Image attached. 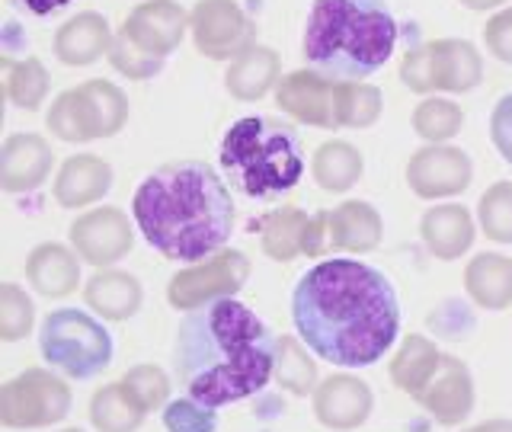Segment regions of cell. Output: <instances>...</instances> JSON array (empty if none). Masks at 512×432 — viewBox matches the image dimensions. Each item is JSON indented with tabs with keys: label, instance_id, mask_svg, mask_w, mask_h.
Listing matches in <instances>:
<instances>
[{
	"label": "cell",
	"instance_id": "b9f144b4",
	"mask_svg": "<svg viewBox=\"0 0 512 432\" xmlns=\"http://www.w3.org/2000/svg\"><path fill=\"white\" fill-rule=\"evenodd\" d=\"M464 432H512V420H484Z\"/></svg>",
	"mask_w": 512,
	"mask_h": 432
},
{
	"label": "cell",
	"instance_id": "d6986e66",
	"mask_svg": "<svg viewBox=\"0 0 512 432\" xmlns=\"http://www.w3.org/2000/svg\"><path fill=\"white\" fill-rule=\"evenodd\" d=\"M55 154L42 135H10L0 148V186L7 192H32L52 173Z\"/></svg>",
	"mask_w": 512,
	"mask_h": 432
},
{
	"label": "cell",
	"instance_id": "7c38bea8",
	"mask_svg": "<svg viewBox=\"0 0 512 432\" xmlns=\"http://www.w3.org/2000/svg\"><path fill=\"white\" fill-rule=\"evenodd\" d=\"M384 221L372 202L349 199L327 212H317L304 234V256L327 253H368L381 244Z\"/></svg>",
	"mask_w": 512,
	"mask_h": 432
},
{
	"label": "cell",
	"instance_id": "d4e9b609",
	"mask_svg": "<svg viewBox=\"0 0 512 432\" xmlns=\"http://www.w3.org/2000/svg\"><path fill=\"white\" fill-rule=\"evenodd\" d=\"M464 292L484 311H506L512 304V260L503 253H477L464 266Z\"/></svg>",
	"mask_w": 512,
	"mask_h": 432
},
{
	"label": "cell",
	"instance_id": "5b68a950",
	"mask_svg": "<svg viewBox=\"0 0 512 432\" xmlns=\"http://www.w3.org/2000/svg\"><path fill=\"white\" fill-rule=\"evenodd\" d=\"M221 167L253 199L295 189L304 173V148L288 122L269 116L237 119L221 141Z\"/></svg>",
	"mask_w": 512,
	"mask_h": 432
},
{
	"label": "cell",
	"instance_id": "ee69618b",
	"mask_svg": "<svg viewBox=\"0 0 512 432\" xmlns=\"http://www.w3.org/2000/svg\"><path fill=\"white\" fill-rule=\"evenodd\" d=\"M61 432H84V429H61Z\"/></svg>",
	"mask_w": 512,
	"mask_h": 432
},
{
	"label": "cell",
	"instance_id": "44dd1931",
	"mask_svg": "<svg viewBox=\"0 0 512 432\" xmlns=\"http://www.w3.org/2000/svg\"><path fill=\"white\" fill-rule=\"evenodd\" d=\"M84 301L96 317L122 324V320L135 317L141 311L144 292L132 272L106 266V269H96L84 282Z\"/></svg>",
	"mask_w": 512,
	"mask_h": 432
},
{
	"label": "cell",
	"instance_id": "f1b7e54d",
	"mask_svg": "<svg viewBox=\"0 0 512 432\" xmlns=\"http://www.w3.org/2000/svg\"><path fill=\"white\" fill-rule=\"evenodd\" d=\"M365 160L349 141H324L311 157V176L324 192H346L362 180Z\"/></svg>",
	"mask_w": 512,
	"mask_h": 432
},
{
	"label": "cell",
	"instance_id": "4dcf8cb0",
	"mask_svg": "<svg viewBox=\"0 0 512 432\" xmlns=\"http://www.w3.org/2000/svg\"><path fill=\"white\" fill-rule=\"evenodd\" d=\"M279 388L295 394V397H308L317 391V362L311 359V349L301 346L295 336H282L279 352H276V375Z\"/></svg>",
	"mask_w": 512,
	"mask_h": 432
},
{
	"label": "cell",
	"instance_id": "8992f818",
	"mask_svg": "<svg viewBox=\"0 0 512 432\" xmlns=\"http://www.w3.org/2000/svg\"><path fill=\"white\" fill-rule=\"evenodd\" d=\"M276 103L285 116L311 128H368L381 116V90L365 80H336L314 68L279 80Z\"/></svg>",
	"mask_w": 512,
	"mask_h": 432
},
{
	"label": "cell",
	"instance_id": "4fadbf2b",
	"mask_svg": "<svg viewBox=\"0 0 512 432\" xmlns=\"http://www.w3.org/2000/svg\"><path fill=\"white\" fill-rule=\"evenodd\" d=\"M196 52L212 61H234L256 45V26L237 0H199L189 13Z\"/></svg>",
	"mask_w": 512,
	"mask_h": 432
},
{
	"label": "cell",
	"instance_id": "30bf717a",
	"mask_svg": "<svg viewBox=\"0 0 512 432\" xmlns=\"http://www.w3.org/2000/svg\"><path fill=\"white\" fill-rule=\"evenodd\" d=\"M71 413V388L48 368H26L0 388V423L7 429H45Z\"/></svg>",
	"mask_w": 512,
	"mask_h": 432
},
{
	"label": "cell",
	"instance_id": "ac0fdd59",
	"mask_svg": "<svg viewBox=\"0 0 512 432\" xmlns=\"http://www.w3.org/2000/svg\"><path fill=\"white\" fill-rule=\"evenodd\" d=\"M122 32L148 55L167 58L189 32V13L176 0H144L128 13Z\"/></svg>",
	"mask_w": 512,
	"mask_h": 432
},
{
	"label": "cell",
	"instance_id": "d590c367",
	"mask_svg": "<svg viewBox=\"0 0 512 432\" xmlns=\"http://www.w3.org/2000/svg\"><path fill=\"white\" fill-rule=\"evenodd\" d=\"M32 324H36V304L20 285L4 282L0 285V340H23V336L32 333Z\"/></svg>",
	"mask_w": 512,
	"mask_h": 432
},
{
	"label": "cell",
	"instance_id": "836d02e7",
	"mask_svg": "<svg viewBox=\"0 0 512 432\" xmlns=\"http://www.w3.org/2000/svg\"><path fill=\"white\" fill-rule=\"evenodd\" d=\"M477 221L493 244H512V183H493L480 196Z\"/></svg>",
	"mask_w": 512,
	"mask_h": 432
},
{
	"label": "cell",
	"instance_id": "83f0119b",
	"mask_svg": "<svg viewBox=\"0 0 512 432\" xmlns=\"http://www.w3.org/2000/svg\"><path fill=\"white\" fill-rule=\"evenodd\" d=\"M311 215H304L301 208L282 205L266 212L253 224V231H260L263 253L276 263H292L295 256H304V234H308Z\"/></svg>",
	"mask_w": 512,
	"mask_h": 432
},
{
	"label": "cell",
	"instance_id": "277c9868",
	"mask_svg": "<svg viewBox=\"0 0 512 432\" xmlns=\"http://www.w3.org/2000/svg\"><path fill=\"white\" fill-rule=\"evenodd\" d=\"M394 45L397 23L384 0H314L301 42L308 68L336 80L375 74Z\"/></svg>",
	"mask_w": 512,
	"mask_h": 432
},
{
	"label": "cell",
	"instance_id": "d6a6232c",
	"mask_svg": "<svg viewBox=\"0 0 512 432\" xmlns=\"http://www.w3.org/2000/svg\"><path fill=\"white\" fill-rule=\"evenodd\" d=\"M7 96L16 109L36 112L48 96V71L39 58L7 61Z\"/></svg>",
	"mask_w": 512,
	"mask_h": 432
},
{
	"label": "cell",
	"instance_id": "cb8c5ba5",
	"mask_svg": "<svg viewBox=\"0 0 512 432\" xmlns=\"http://www.w3.org/2000/svg\"><path fill=\"white\" fill-rule=\"evenodd\" d=\"M112 39L116 36H112L103 13H77L55 32V58L68 68H87V64L109 55Z\"/></svg>",
	"mask_w": 512,
	"mask_h": 432
},
{
	"label": "cell",
	"instance_id": "603a6c76",
	"mask_svg": "<svg viewBox=\"0 0 512 432\" xmlns=\"http://www.w3.org/2000/svg\"><path fill=\"white\" fill-rule=\"evenodd\" d=\"M112 189V167L96 154H74L55 176V202L61 208H84L100 202Z\"/></svg>",
	"mask_w": 512,
	"mask_h": 432
},
{
	"label": "cell",
	"instance_id": "4316f807",
	"mask_svg": "<svg viewBox=\"0 0 512 432\" xmlns=\"http://www.w3.org/2000/svg\"><path fill=\"white\" fill-rule=\"evenodd\" d=\"M442 352L436 349V343L426 340L420 333H410L400 340L397 352L391 356V368L388 375L394 381V388L400 394H407L410 400H416L423 394V388L432 381V375L439 372Z\"/></svg>",
	"mask_w": 512,
	"mask_h": 432
},
{
	"label": "cell",
	"instance_id": "8d00e7d4",
	"mask_svg": "<svg viewBox=\"0 0 512 432\" xmlns=\"http://www.w3.org/2000/svg\"><path fill=\"white\" fill-rule=\"evenodd\" d=\"M106 58H109L112 68H116V71H119L122 77H128V80H148V77H154V74L164 71V61H167V58L148 55L144 48H138L132 39L125 36L122 29L116 32V39H112Z\"/></svg>",
	"mask_w": 512,
	"mask_h": 432
},
{
	"label": "cell",
	"instance_id": "5bb4252c",
	"mask_svg": "<svg viewBox=\"0 0 512 432\" xmlns=\"http://www.w3.org/2000/svg\"><path fill=\"white\" fill-rule=\"evenodd\" d=\"M68 237L80 260L96 269L116 266L135 247L132 221H128V215L116 205H100V208H90L84 215H77L68 228Z\"/></svg>",
	"mask_w": 512,
	"mask_h": 432
},
{
	"label": "cell",
	"instance_id": "484cf974",
	"mask_svg": "<svg viewBox=\"0 0 512 432\" xmlns=\"http://www.w3.org/2000/svg\"><path fill=\"white\" fill-rule=\"evenodd\" d=\"M279 80V55L269 45H250L244 55L228 64L224 90L240 103H253L263 100L272 87H279Z\"/></svg>",
	"mask_w": 512,
	"mask_h": 432
},
{
	"label": "cell",
	"instance_id": "e0dca14e",
	"mask_svg": "<svg viewBox=\"0 0 512 432\" xmlns=\"http://www.w3.org/2000/svg\"><path fill=\"white\" fill-rule=\"evenodd\" d=\"M432 420L439 426H458L471 416L474 410V378L471 368L455 356H445L439 362V372L432 375V381L423 388V394L416 397Z\"/></svg>",
	"mask_w": 512,
	"mask_h": 432
},
{
	"label": "cell",
	"instance_id": "7a4b0ae2",
	"mask_svg": "<svg viewBox=\"0 0 512 432\" xmlns=\"http://www.w3.org/2000/svg\"><path fill=\"white\" fill-rule=\"evenodd\" d=\"M173 352L186 394L218 410L266 388L279 340L247 304L224 298L183 317Z\"/></svg>",
	"mask_w": 512,
	"mask_h": 432
},
{
	"label": "cell",
	"instance_id": "52a82bcc",
	"mask_svg": "<svg viewBox=\"0 0 512 432\" xmlns=\"http://www.w3.org/2000/svg\"><path fill=\"white\" fill-rule=\"evenodd\" d=\"M39 346L48 365L77 381L100 375L112 362L109 330L93 314L77 308H58L48 314L39 330Z\"/></svg>",
	"mask_w": 512,
	"mask_h": 432
},
{
	"label": "cell",
	"instance_id": "7402d4cb",
	"mask_svg": "<svg viewBox=\"0 0 512 432\" xmlns=\"http://www.w3.org/2000/svg\"><path fill=\"white\" fill-rule=\"evenodd\" d=\"M474 218L464 205H432L420 221V237L426 250L442 263L461 260L474 244Z\"/></svg>",
	"mask_w": 512,
	"mask_h": 432
},
{
	"label": "cell",
	"instance_id": "7bdbcfd3",
	"mask_svg": "<svg viewBox=\"0 0 512 432\" xmlns=\"http://www.w3.org/2000/svg\"><path fill=\"white\" fill-rule=\"evenodd\" d=\"M468 10H496V7H506L509 0H461Z\"/></svg>",
	"mask_w": 512,
	"mask_h": 432
},
{
	"label": "cell",
	"instance_id": "74e56055",
	"mask_svg": "<svg viewBox=\"0 0 512 432\" xmlns=\"http://www.w3.org/2000/svg\"><path fill=\"white\" fill-rule=\"evenodd\" d=\"M164 426H167V432H215L218 413H215V407L199 404L196 397L170 400L164 407Z\"/></svg>",
	"mask_w": 512,
	"mask_h": 432
},
{
	"label": "cell",
	"instance_id": "ffe728a7",
	"mask_svg": "<svg viewBox=\"0 0 512 432\" xmlns=\"http://www.w3.org/2000/svg\"><path fill=\"white\" fill-rule=\"evenodd\" d=\"M26 282L36 288L42 298L74 295L80 285L77 250L55 244V240H45V244L32 247V253L26 256Z\"/></svg>",
	"mask_w": 512,
	"mask_h": 432
},
{
	"label": "cell",
	"instance_id": "e575fe53",
	"mask_svg": "<svg viewBox=\"0 0 512 432\" xmlns=\"http://www.w3.org/2000/svg\"><path fill=\"white\" fill-rule=\"evenodd\" d=\"M119 381L144 413L164 410L170 404V378L160 365H135Z\"/></svg>",
	"mask_w": 512,
	"mask_h": 432
},
{
	"label": "cell",
	"instance_id": "9a60e30c",
	"mask_svg": "<svg viewBox=\"0 0 512 432\" xmlns=\"http://www.w3.org/2000/svg\"><path fill=\"white\" fill-rule=\"evenodd\" d=\"M474 180L471 157L452 144H426L407 160V186L426 202L461 196Z\"/></svg>",
	"mask_w": 512,
	"mask_h": 432
},
{
	"label": "cell",
	"instance_id": "f546056e",
	"mask_svg": "<svg viewBox=\"0 0 512 432\" xmlns=\"http://www.w3.org/2000/svg\"><path fill=\"white\" fill-rule=\"evenodd\" d=\"M144 413L132 394L122 388V381L103 384L90 397V423L96 432H138L144 423Z\"/></svg>",
	"mask_w": 512,
	"mask_h": 432
},
{
	"label": "cell",
	"instance_id": "2e32d148",
	"mask_svg": "<svg viewBox=\"0 0 512 432\" xmlns=\"http://www.w3.org/2000/svg\"><path fill=\"white\" fill-rule=\"evenodd\" d=\"M314 397V416L320 426L333 432H352L368 423V416L375 410V394L372 388L349 372H333L317 384Z\"/></svg>",
	"mask_w": 512,
	"mask_h": 432
},
{
	"label": "cell",
	"instance_id": "6da1fadb",
	"mask_svg": "<svg viewBox=\"0 0 512 432\" xmlns=\"http://www.w3.org/2000/svg\"><path fill=\"white\" fill-rule=\"evenodd\" d=\"M292 320L317 359L365 368L391 352L400 333V304L381 269L333 256L298 279Z\"/></svg>",
	"mask_w": 512,
	"mask_h": 432
},
{
	"label": "cell",
	"instance_id": "ab89813d",
	"mask_svg": "<svg viewBox=\"0 0 512 432\" xmlns=\"http://www.w3.org/2000/svg\"><path fill=\"white\" fill-rule=\"evenodd\" d=\"M490 138H493V148L500 151V157L506 164H512V93H506L503 100L493 106Z\"/></svg>",
	"mask_w": 512,
	"mask_h": 432
},
{
	"label": "cell",
	"instance_id": "f35d334b",
	"mask_svg": "<svg viewBox=\"0 0 512 432\" xmlns=\"http://www.w3.org/2000/svg\"><path fill=\"white\" fill-rule=\"evenodd\" d=\"M484 45H487V52L496 61L512 64V7L496 10L487 20V26H484Z\"/></svg>",
	"mask_w": 512,
	"mask_h": 432
},
{
	"label": "cell",
	"instance_id": "ba28073f",
	"mask_svg": "<svg viewBox=\"0 0 512 432\" xmlns=\"http://www.w3.org/2000/svg\"><path fill=\"white\" fill-rule=\"evenodd\" d=\"M45 122L55 138L71 144L112 138L128 122V100L112 80H87V84L58 93Z\"/></svg>",
	"mask_w": 512,
	"mask_h": 432
},
{
	"label": "cell",
	"instance_id": "8fae6325",
	"mask_svg": "<svg viewBox=\"0 0 512 432\" xmlns=\"http://www.w3.org/2000/svg\"><path fill=\"white\" fill-rule=\"evenodd\" d=\"M250 279V260L244 250L221 247L205 260L180 269L167 285V301L176 311H199L208 304L237 298Z\"/></svg>",
	"mask_w": 512,
	"mask_h": 432
},
{
	"label": "cell",
	"instance_id": "9c48e42d",
	"mask_svg": "<svg viewBox=\"0 0 512 432\" xmlns=\"http://www.w3.org/2000/svg\"><path fill=\"white\" fill-rule=\"evenodd\" d=\"M484 77V61L468 39H432L400 61V84L413 93H468Z\"/></svg>",
	"mask_w": 512,
	"mask_h": 432
},
{
	"label": "cell",
	"instance_id": "60d3db41",
	"mask_svg": "<svg viewBox=\"0 0 512 432\" xmlns=\"http://www.w3.org/2000/svg\"><path fill=\"white\" fill-rule=\"evenodd\" d=\"M13 4L32 16H52L64 7H71V0H13Z\"/></svg>",
	"mask_w": 512,
	"mask_h": 432
},
{
	"label": "cell",
	"instance_id": "3957f363",
	"mask_svg": "<svg viewBox=\"0 0 512 432\" xmlns=\"http://www.w3.org/2000/svg\"><path fill=\"white\" fill-rule=\"evenodd\" d=\"M132 215L144 240L176 263H199L218 253L234 231L231 192L202 160H180L144 176Z\"/></svg>",
	"mask_w": 512,
	"mask_h": 432
},
{
	"label": "cell",
	"instance_id": "1f68e13d",
	"mask_svg": "<svg viewBox=\"0 0 512 432\" xmlns=\"http://www.w3.org/2000/svg\"><path fill=\"white\" fill-rule=\"evenodd\" d=\"M464 125V112L458 103L445 100V96H426V100L413 109V132L426 144H445L452 141Z\"/></svg>",
	"mask_w": 512,
	"mask_h": 432
}]
</instances>
